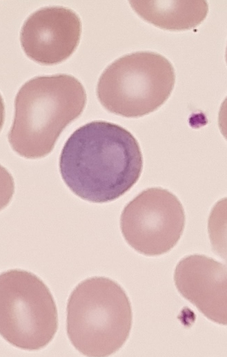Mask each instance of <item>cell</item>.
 Segmentation results:
<instances>
[{"mask_svg":"<svg viewBox=\"0 0 227 357\" xmlns=\"http://www.w3.org/2000/svg\"><path fill=\"white\" fill-rule=\"evenodd\" d=\"M132 313L123 288L106 277L87 278L73 289L66 307V331L72 345L87 356H107L129 337Z\"/></svg>","mask_w":227,"mask_h":357,"instance_id":"3","label":"cell"},{"mask_svg":"<svg viewBox=\"0 0 227 357\" xmlns=\"http://www.w3.org/2000/svg\"><path fill=\"white\" fill-rule=\"evenodd\" d=\"M144 20L168 30H186L198 26L206 17L208 5L202 0L129 1Z\"/></svg>","mask_w":227,"mask_h":357,"instance_id":"9","label":"cell"},{"mask_svg":"<svg viewBox=\"0 0 227 357\" xmlns=\"http://www.w3.org/2000/svg\"><path fill=\"white\" fill-rule=\"evenodd\" d=\"M185 213L179 199L166 189L150 188L127 204L120 228L126 242L138 253L156 256L170 251L180 239Z\"/></svg>","mask_w":227,"mask_h":357,"instance_id":"6","label":"cell"},{"mask_svg":"<svg viewBox=\"0 0 227 357\" xmlns=\"http://www.w3.org/2000/svg\"><path fill=\"white\" fill-rule=\"evenodd\" d=\"M143 167L139 144L116 124L93 121L75 130L59 157L61 176L70 190L94 203L112 202L138 181Z\"/></svg>","mask_w":227,"mask_h":357,"instance_id":"1","label":"cell"},{"mask_svg":"<svg viewBox=\"0 0 227 357\" xmlns=\"http://www.w3.org/2000/svg\"><path fill=\"white\" fill-rule=\"evenodd\" d=\"M175 82L169 60L154 52L139 51L113 61L101 73L97 98L108 111L125 117H140L159 108Z\"/></svg>","mask_w":227,"mask_h":357,"instance_id":"4","label":"cell"},{"mask_svg":"<svg viewBox=\"0 0 227 357\" xmlns=\"http://www.w3.org/2000/svg\"><path fill=\"white\" fill-rule=\"evenodd\" d=\"M226 264L204 255L194 254L177 264L174 282L179 293L207 318L227 322Z\"/></svg>","mask_w":227,"mask_h":357,"instance_id":"8","label":"cell"},{"mask_svg":"<svg viewBox=\"0 0 227 357\" xmlns=\"http://www.w3.org/2000/svg\"><path fill=\"white\" fill-rule=\"evenodd\" d=\"M58 328L54 298L34 273L11 269L0 276V333L10 345L28 351L46 347Z\"/></svg>","mask_w":227,"mask_h":357,"instance_id":"5","label":"cell"},{"mask_svg":"<svg viewBox=\"0 0 227 357\" xmlns=\"http://www.w3.org/2000/svg\"><path fill=\"white\" fill-rule=\"evenodd\" d=\"M86 104L85 89L72 75L30 79L15 97L14 116L8 135L12 148L28 159L46 156L62 131L80 116Z\"/></svg>","mask_w":227,"mask_h":357,"instance_id":"2","label":"cell"},{"mask_svg":"<svg viewBox=\"0 0 227 357\" xmlns=\"http://www.w3.org/2000/svg\"><path fill=\"white\" fill-rule=\"evenodd\" d=\"M81 34L77 13L62 6L41 8L24 21L20 42L25 54L43 65L59 64L75 52Z\"/></svg>","mask_w":227,"mask_h":357,"instance_id":"7","label":"cell"}]
</instances>
